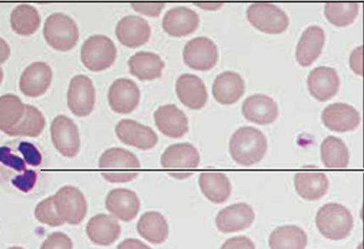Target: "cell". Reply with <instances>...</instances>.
<instances>
[{
  "label": "cell",
  "mask_w": 364,
  "mask_h": 249,
  "mask_svg": "<svg viewBox=\"0 0 364 249\" xmlns=\"http://www.w3.org/2000/svg\"><path fill=\"white\" fill-rule=\"evenodd\" d=\"M267 150L266 137L259 130L253 127L239 128L230 140L229 151L232 158L243 166H250L260 162Z\"/></svg>",
  "instance_id": "6da1fadb"
},
{
  "label": "cell",
  "mask_w": 364,
  "mask_h": 249,
  "mask_svg": "<svg viewBox=\"0 0 364 249\" xmlns=\"http://www.w3.org/2000/svg\"><path fill=\"white\" fill-rule=\"evenodd\" d=\"M316 225L325 238L339 240L346 238L351 232L353 218L346 207L332 202L319 209L316 216Z\"/></svg>",
  "instance_id": "7a4b0ae2"
},
{
  "label": "cell",
  "mask_w": 364,
  "mask_h": 249,
  "mask_svg": "<svg viewBox=\"0 0 364 249\" xmlns=\"http://www.w3.org/2000/svg\"><path fill=\"white\" fill-rule=\"evenodd\" d=\"M43 35L48 43L53 48L67 51L77 43L79 31L75 21L63 13H53L46 20Z\"/></svg>",
  "instance_id": "3957f363"
},
{
  "label": "cell",
  "mask_w": 364,
  "mask_h": 249,
  "mask_svg": "<svg viewBox=\"0 0 364 249\" xmlns=\"http://www.w3.org/2000/svg\"><path fill=\"white\" fill-rule=\"evenodd\" d=\"M80 56L87 69L100 72L109 68L114 63L117 57V48L109 37L96 34L84 42Z\"/></svg>",
  "instance_id": "277c9868"
},
{
  "label": "cell",
  "mask_w": 364,
  "mask_h": 249,
  "mask_svg": "<svg viewBox=\"0 0 364 249\" xmlns=\"http://www.w3.org/2000/svg\"><path fill=\"white\" fill-rule=\"evenodd\" d=\"M247 17L252 26L267 33H281L287 30L289 23L287 13L271 3L251 4L247 9Z\"/></svg>",
  "instance_id": "5b68a950"
},
{
  "label": "cell",
  "mask_w": 364,
  "mask_h": 249,
  "mask_svg": "<svg viewBox=\"0 0 364 249\" xmlns=\"http://www.w3.org/2000/svg\"><path fill=\"white\" fill-rule=\"evenodd\" d=\"M53 197L57 213L64 222L77 225L84 219L87 203L79 189L66 185L60 188Z\"/></svg>",
  "instance_id": "8992f818"
},
{
  "label": "cell",
  "mask_w": 364,
  "mask_h": 249,
  "mask_svg": "<svg viewBox=\"0 0 364 249\" xmlns=\"http://www.w3.org/2000/svg\"><path fill=\"white\" fill-rule=\"evenodd\" d=\"M184 62L191 68L208 71L217 63L218 52L216 45L210 38L199 36L188 41L183 52Z\"/></svg>",
  "instance_id": "52a82bcc"
},
{
  "label": "cell",
  "mask_w": 364,
  "mask_h": 249,
  "mask_svg": "<svg viewBox=\"0 0 364 249\" xmlns=\"http://www.w3.org/2000/svg\"><path fill=\"white\" fill-rule=\"evenodd\" d=\"M68 106L73 114L79 117L90 115L94 109L95 91L92 80L87 76H75L68 90Z\"/></svg>",
  "instance_id": "ba28073f"
},
{
  "label": "cell",
  "mask_w": 364,
  "mask_h": 249,
  "mask_svg": "<svg viewBox=\"0 0 364 249\" xmlns=\"http://www.w3.org/2000/svg\"><path fill=\"white\" fill-rule=\"evenodd\" d=\"M50 133L54 147L62 155L73 157L78 153L80 148L79 132L70 118L57 116L51 123Z\"/></svg>",
  "instance_id": "9c48e42d"
},
{
  "label": "cell",
  "mask_w": 364,
  "mask_h": 249,
  "mask_svg": "<svg viewBox=\"0 0 364 249\" xmlns=\"http://www.w3.org/2000/svg\"><path fill=\"white\" fill-rule=\"evenodd\" d=\"M115 133L124 144L141 150L154 148L158 142V136L151 128L130 119L120 121L115 127Z\"/></svg>",
  "instance_id": "30bf717a"
},
{
  "label": "cell",
  "mask_w": 364,
  "mask_h": 249,
  "mask_svg": "<svg viewBox=\"0 0 364 249\" xmlns=\"http://www.w3.org/2000/svg\"><path fill=\"white\" fill-rule=\"evenodd\" d=\"M140 91L132 80L122 78L115 80L108 92L109 104L117 114H130L138 106Z\"/></svg>",
  "instance_id": "8fae6325"
},
{
  "label": "cell",
  "mask_w": 364,
  "mask_h": 249,
  "mask_svg": "<svg viewBox=\"0 0 364 249\" xmlns=\"http://www.w3.org/2000/svg\"><path fill=\"white\" fill-rule=\"evenodd\" d=\"M254 219L252 208L246 203L240 202L220 211L215 218V224L223 233H233L249 228Z\"/></svg>",
  "instance_id": "7c38bea8"
},
{
  "label": "cell",
  "mask_w": 364,
  "mask_h": 249,
  "mask_svg": "<svg viewBox=\"0 0 364 249\" xmlns=\"http://www.w3.org/2000/svg\"><path fill=\"white\" fill-rule=\"evenodd\" d=\"M115 33L122 44L129 48H137L149 40L151 27L142 17L128 15L118 21Z\"/></svg>",
  "instance_id": "4fadbf2b"
},
{
  "label": "cell",
  "mask_w": 364,
  "mask_h": 249,
  "mask_svg": "<svg viewBox=\"0 0 364 249\" xmlns=\"http://www.w3.org/2000/svg\"><path fill=\"white\" fill-rule=\"evenodd\" d=\"M105 206L115 218L128 222L137 216L140 209V200L134 191L116 188L108 192Z\"/></svg>",
  "instance_id": "5bb4252c"
},
{
  "label": "cell",
  "mask_w": 364,
  "mask_h": 249,
  "mask_svg": "<svg viewBox=\"0 0 364 249\" xmlns=\"http://www.w3.org/2000/svg\"><path fill=\"white\" fill-rule=\"evenodd\" d=\"M321 119L326 128L338 133L353 131L360 122L359 113L353 106L342 103L328 106L322 112Z\"/></svg>",
  "instance_id": "9a60e30c"
},
{
  "label": "cell",
  "mask_w": 364,
  "mask_h": 249,
  "mask_svg": "<svg viewBox=\"0 0 364 249\" xmlns=\"http://www.w3.org/2000/svg\"><path fill=\"white\" fill-rule=\"evenodd\" d=\"M307 84L310 94L316 99L326 101L338 93L340 79L333 68L321 66L310 72Z\"/></svg>",
  "instance_id": "2e32d148"
},
{
  "label": "cell",
  "mask_w": 364,
  "mask_h": 249,
  "mask_svg": "<svg viewBox=\"0 0 364 249\" xmlns=\"http://www.w3.org/2000/svg\"><path fill=\"white\" fill-rule=\"evenodd\" d=\"M52 70L43 62H35L28 65L21 75L19 87L26 96L36 97L44 94L52 81Z\"/></svg>",
  "instance_id": "e0dca14e"
},
{
  "label": "cell",
  "mask_w": 364,
  "mask_h": 249,
  "mask_svg": "<svg viewBox=\"0 0 364 249\" xmlns=\"http://www.w3.org/2000/svg\"><path fill=\"white\" fill-rule=\"evenodd\" d=\"M155 124L167 137L180 138L188 131V121L185 114L173 104L160 106L154 114Z\"/></svg>",
  "instance_id": "ac0fdd59"
},
{
  "label": "cell",
  "mask_w": 364,
  "mask_h": 249,
  "mask_svg": "<svg viewBox=\"0 0 364 249\" xmlns=\"http://www.w3.org/2000/svg\"><path fill=\"white\" fill-rule=\"evenodd\" d=\"M198 14L186 6H176L165 13L162 27L171 35L181 37L194 32L199 25Z\"/></svg>",
  "instance_id": "d6986e66"
},
{
  "label": "cell",
  "mask_w": 364,
  "mask_h": 249,
  "mask_svg": "<svg viewBox=\"0 0 364 249\" xmlns=\"http://www.w3.org/2000/svg\"><path fill=\"white\" fill-rule=\"evenodd\" d=\"M176 92L181 102L193 110L204 107L208 100V92L204 82L198 76L184 74L179 77Z\"/></svg>",
  "instance_id": "ffe728a7"
},
{
  "label": "cell",
  "mask_w": 364,
  "mask_h": 249,
  "mask_svg": "<svg viewBox=\"0 0 364 249\" xmlns=\"http://www.w3.org/2000/svg\"><path fill=\"white\" fill-rule=\"evenodd\" d=\"M86 233L93 243L107 246L118 239L121 233V226L114 216L99 214L88 221Z\"/></svg>",
  "instance_id": "44dd1931"
},
{
  "label": "cell",
  "mask_w": 364,
  "mask_h": 249,
  "mask_svg": "<svg viewBox=\"0 0 364 249\" xmlns=\"http://www.w3.org/2000/svg\"><path fill=\"white\" fill-rule=\"evenodd\" d=\"M242 113L250 122L259 125H268L274 122L279 111L277 104L272 98L256 94L248 97L243 102Z\"/></svg>",
  "instance_id": "7402d4cb"
},
{
  "label": "cell",
  "mask_w": 364,
  "mask_h": 249,
  "mask_svg": "<svg viewBox=\"0 0 364 249\" xmlns=\"http://www.w3.org/2000/svg\"><path fill=\"white\" fill-rule=\"evenodd\" d=\"M0 163L18 172V176L11 181L15 187L23 192H28L33 188L37 175L35 171L27 169L28 163L23 156L16 154L7 146H1Z\"/></svg>",
  "instance_id": "603a6c76"
},
{
  "label": "cell",
  "mask_w": 364,
  "mask_h": 249,
  "mask_svg": "<svg viewBox=\"0 0 364 249\" xmlns=\"http://www.w3.org/2000/svg\"><path fill=\"white\" fill-rule=\"evenodd\" d=\"M325 43L323 30L318 26H311L303 33L296 47V58L303 67L311 65L321 53Z\"/></svg>",
  "instance_id": "cb8c5ba5"
},
{
  "label": "cell",
  "mask_w": 364,
  "mask_h": 249,
  "mask_svg": "<svg viewBox=\"0 0 364 249\" xmlns=\"http://www.w3.org/2000/svg\"><path fill=\"white\" fill-rule=\"evenodd\" d=\"M245 89V82L238 74L225 72L215 78L213 85V95L218 103L230 105L242 96Z\"/></svg>",
  "instance_id": "d4e9b609"
},
{
  "label": "cell",
  "mask_w": 364,
  "mask_h": 249,
  "mask_svg": "<svg viewBox=\"0 0 364 249\" xmlns=\"http://www.w3.org/2000/svg\"><path fill=\"white\" fill-rule=\"evenodd\" d=\"M199 162L198 150L189 143L170 145L161 157V165L165 169H196Z\"/></svg>",
  "instance_id": "484cf974"
},
{
  "label": "cell",
  "mask_w": 364,
  "mask_h": 249,
  "mask_svg": "<svg viewBox=\"0 0 364 249\" xmlns=\"http://www.w3.org/2000/svg\"><path fill=\"white\" fill-rule=\"evenodd\" d=\"M294 187L297 194L304 199L315 201L326 194L329 182L320 172H300L294 175Z\"/></svg>",
  "instance_id": "4316f807"
},
{
  "label": "cell",
  "mask_w": 364,
  "mask_h": 249,
  "mask_svg": "<svg viewBox=\"0 0 364 249\" xmlns=\"http://www.w3.org/2000/svg\"><path fill=\"white\" fill-rule=\"evenodd\" d=\"M128 65L130 73L142 81L159 78L165 65L159 55L145 51L138 52L132 55Z\"/></svg>",
  "instance_id": "83f0119b"
},
{
  "label": "cell",
  "mask_w": 364,
  "mask_h": 249,
  "mask_svg": "<svg viewBox=\"0 0 364 249\" xmlns=\"http://www.w3.org/2000/svg\"><path fill=\"white\" fill-rule=\"evenodd\" d=\"M198 184L204 196L213 203H223L230 196L231 184L224 173L202 172L199 176Z\"/></svg>",
  "instance_id": "f1b7e54d"
},
{
  "label": "cell",
  "mask_w": 364,
  "mask_h": 249,
  "mask_svg": "<svg viewBox=\"0 0 364 249\" xmlns=\"http://www.w3.org/2000/svg\"><path fill=\"white\" fill-rule=\"evenodd\" d=\"M136 230L143 238L154 244L164 243L168 236V225L166 218L154 211L145 212L141 216Z\"/></svg>",
  "instance_id": "f546056e"
},
{
  "label": "cell",
  "mask_w": 364,
  "mask_h": 249,
  "mask_svg": "<svg viewBox=\"0 0 364 249\" xmlns=\"http://www.w3.org/2000/svg\"><path fill=\"white\" fill-rule=\"evenodd\" d=\"M270 249H305L308 238L304 231L295 225L276 228L269 238Z\"/></svg>",
  "instance_id": "4dcf8cb0"
},
{
  "label": "cell",
  "mask_w": 364,
  "mask_h": 249,
  "mask_svg": "<svg viewBox=\"0 0 364 249\" xmlns=\"http://www.w3.org/2000/svg\"><path fill=\"white\" fill-rule=\"evenodd\" d=\"M321 158L327 168L343 169L348 165L349 151L341 139L328 136L321 145Z\"/></svg>",
  "instance_id": "1f68e13d"
},
{
  "label": "cell",
  "mask_w": 364,
  "mask_h": 249,
  "mask_svg": "<svg viewBox=\"0 0 364 249\" xmlns=\"http://www.w3.org/2000/svg\"><path fill=\"white\" fill-rule=\"evenodd\" d=\"M46 121L42 113L35 106L25 104L19 122L6 133L11 136L37 137L43 131Z\"/></svg>",
  "instance_id": "d6a6232c"
},
{
  "label": "cell",
  "mask_w": 364,
  "mask_h": 249,
  "mask_svg": "<svg viewBox=\"0 0 364 249\" xmlns=\"http://www.w3.org/2000/svg\"><path fill=\"white\" fill-rule=\"evenodd\" d=\"M10 22L16 33L28 35L33 33L39 27L41 17L35 7L28 4H20L13 9Z\"/></svg>",
  "instance_id": "836d02e7"
},
{
  "label": "cell",
  "mask_w": 364,
  "mask_h": 249,
  "mask_svg": "<svg viewBox=\"0 0 364 249\" xmlns=\"http://www.w3.org/2000/svg\"><path fill=\"white\" fill-rule=\"evenodd\" d=\"M98 166L100 169L107 170V171L109 170L113 171L117 169L127 172V170L139 169L140 162L131 152L122 148H113L102 153L100 157Z\"/></svg>",
  "instance_id": "e575fe53"
},
{
  "label": "cell",
  "mask_w": 364,
  "mask_h": 249,
  "mask_svg": "<svg viewBox=\"0 0 364 249\" xmlns=\"http://www.w3.org/2000/svg\"><path fill=\"white\" fill-rule=\"evenodd\" d=\"M25 104L18 96L6 94L0 96V131L5 133L14 127L24 113Z\"/></svg>",
  "instance_id": "d590c367"
},
{
  "label": "cell",
  "mask_w": 364,
  "mask_h": 249,
  "mask_svg": "<svg viewBox=\"0 0 364 249\" xmlns=\"http://www.w3.org/2000/svg\"><path fill=\"white\" fill-rule=\"evenodd\" d=\"M358 8L357 2H328L325 5L324 13L331 23L342 27L354 21Z\"/></svg>",
  "instance_id": "8d00e7d4"
},
{
  "label": "cell",
  "mask_w": 364,
  "mask_h": 249,
  "mask_svg": "<svg viewBox=\"0 0 364 249\" xmlns=\"http://www.w3.org/2000/svg\"><path fill=\"white\" fill-rule=\"evenodd\" d=\"M34 214L40 222L50 226H59L65 223L57 213L53 196L40 201L35 209Z\"/></svg>",
  "instance_id": "74e56055"
},
{
  "label": "cell",
  "mask_w": 364,
  "mask_h": 249,
  "mask_svg": "<svg viewBox=\"0 0 364 249\" xmlns=\"http://www.w3.org/2000/svg\"><path fill=\"white\" fill-rule=\"evenodd\" d=\"M40 249H73V242L65 233L54 232L47 237Z\"/></svg>",
  "instance_id": "f35d334b"
},
{
  "label": "cell",
  "mask_w": 364,
  "mask_h": 249,
  "mask_svg": "<svg viewBox=\"0 0 364 249\" xmlns=\"http://www.w3.org/2000/svg\"><path fill=\"white\" fill-rule=\"evenodd\" d=\"M18 150L21 153L28 165L37 167L41 163V155L32 143L22 141L18 144Z\"/></svg>",
  "instance_id": "ab89813d"
},
{
  "label": "cell",
  "mask_w": 364,
  "mask_h": 249,
  "mask_svg": "<svg viewBox=\"0 0 364 249\" xmlns=\"http://www.w3.org/2000/svg\"><path fill=\"white\" fill-rule=\"evenodd\" d=\"M220 249H255V246L249 238L239 236L226 240Z\"/></svg>",
  "instance_id": "60d3db41"
},
{
  "label": "cell",
  "mask_w": 364,
  "mask_h": 249,
  "mask_svg": "<svg viewBox=\"0 0 364 249\" xmlns=\"http://www.w3.org/2000/svg\"><path fill=\"white\" fill-rule=\"evenodd\" d=\"M131 4L136 11L152 16H159L164 6L162 2H134Z\"/></svg>",
  "instance_id": "b9f144b4"
},
{
  "label": "cell",
  "mask_w": 364,
  "mask_h": 249,
  "mask_svg": "<svg viewBox=\"0 0 364 249\" xmlns=\"http://www.w3.org/2000/svg\"><path fill=\"white\" fill-rule=\"evenodd\" d=\"M363 47L360 46L355 49L350 58V65L353 72L360 76L363 75L362 67Z\"/></svg>",
  "instance_id": "7bdbcfd3"
},
{
  "label": "cell",
  "mask_w": 364,
  "mask_h": 249,
  "mask_svg": "<svg viewBox=\"0 0 364 249\" xmlns=\"http://www.w3.org/2000/svg\"><path fill=\"white\" fill-rule=\"evenodd\" d=\"M117 249H151L149 245L136 238H127L117 245Z\"/></svg>",
  "instance_id": "ee69618b"
},
{
  "label": "cell",
  "mask_w": 364,
  "mask_h": 249,
  "mask_svg": "<svg viewBox=\"0 0 364 249\" xmlns=\"http://www.w3.org/2000/svg\"><path fill=\"white\" fill-rule=\"evenodd\" d=\"M10 52L9 44L0 37V63H3L9 58Z\"/></svg>",
  "instance_id": "f6af8a7d"
},
{
  "label": "cell",
  "mask_w": 364,
  "mask_h": 249,
  "mask_svg": "<svg viewBox=\"0 0 364 249\" xmlns=\"http://www.w3.org/2000/svg\"><path fill=\"white\" fill-rule=\"evenodd\" d=\"M196 4H197L198 6L202 7V8H204V9H210V6H215L217 8V6L219 5L220 6L221 4H209V3H198V2H196Z\"/></svg>",
  "instance_id": "bcb514c9"
},
{
  "label": "cell",
  "mask_w": 364,
  "mask_h": 249,
  "mask_svg": "<svg viewBox=\"0 0 364 249\" xmlns=\"http://www.w3.org/2000/svg\"><path fill=\"white\" fill-rule=\"evenodd\" d=\"M3 77H4V72H3V70L0 66V84L2 81V79H3Z\"/></svg>",
  "instance_id": "7dc6e473"
},
{
  "label": "cell",
  "mask_w": 364,
  "mask_h": 249,
  "mask_svg": "<svg viewBox=\"0 0 364 249\" xmlns=\"http://www.w3.org/2000/svg\"><path fill=\"white\" fill-rule=\"evenodd\" d=\"M8 249H24V248H23L21 247H18V246H13V247H11V248H8Z\"/></svg>",
  "instance_id": "c3c4849f"
}]
</instances>
